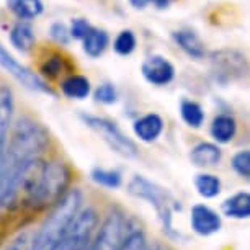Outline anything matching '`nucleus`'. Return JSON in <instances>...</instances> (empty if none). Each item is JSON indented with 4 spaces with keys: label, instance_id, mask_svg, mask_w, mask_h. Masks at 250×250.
<instances>
[{
    "label": "nucleus",
    "instance_id": "423d86ee",
    "mask_svg": "<svg viewBox=\"0 0 250 250\" xmlns=\"http://www.w3.org/2000/svg\"><path fill=\"white\" fill-rule=\"evenodd\" d=\"M98 226V213L93 208L82 209L67 234L53 250H88Z\"/></svg>",
    "mask_w": 250,
    "mask_h": 250
},
{
    "label": "nucleus",
    "instance_id": "412c9836",
    "mask_svg": "<svg viewBox=\"0 0 250 250\" xmlns=\"http://www.w3.org/2000/svg\"><path fill=\"white\" fill-rule=\"evenodd\" d=\"M61 90L67 98L72 100H83L90 95V82L83 75H69L67 79L62 80Z\"/></svg>",
    "mask_w": 250,
    "mask_h": 250
},
{
    "label": "nucleus",
    "instance_id": "4468645a",
    "mask_svg": "<svg viewBox=\"0 0 250 250\" xmlns=\"http://www.w3.org/2000/svg\"><path fill=\"white\" fill-rule=\"evenodd\" d=\"M223 159V150L218 147V144L213 143H198L190 152V160L196 167H216Z\"/></svg>",
    "mask_w": 250,
    "mask_h": 250
},
{
    "label": "nucleus",
    "instance_id": "f704fd0d",
    "mask_svg": "<svg viewBox=\"0 0 250 250\" xmlns=\"http://www.w3.org/2000/svg\"><path fill=\"white\" fill-rule=\"evenodd\" d=\"M0 177H2V168H0Z\"/></svg>",
    "mask_w": 250,
    "mask_h": 250
},
{
    "label": "nucleus",
    "instance_id": "2eb2a0df",
    "mask_svg": "<svg viewBox=\"0 0 250 250\" xmlns=\"http://www.w3.org/2000/svg\"><path fill=\"white\" fill-rule=\"evenodd\" d=\"M223 214L230 219H250V193L239 191L224 200Z\"/></svg>",
    "mask_w": 250,
    "mask_h": 250
},
{
    "label": "nucleus",
    "instance_id": "ddd939ff",
    "mask_svg": "<svg viewBox=\"0 0 250 250\" xmlns=\"http://www.w3.org/2000/svg\"><path fill=\"white\" fill-rule=\"evenodd\" d=\"M213 64L216 67V72L221 75H240L245 70V58L237 54L235 51H221L213 56Z\"/></svg>",
    "mask_w": 250,
    "mask_h": 250
},
{
    "label": "nucleus",
    "instance_id": "6e6552de",
    "mask_svg": "<svg viewBox=\"0 0 250 250\" xmlns=\"http://www.w3.org/2000/svg\"><path fill=\"white\" fill-rule=\"evenodd\" d=\"M0 67L5 70L10 77L15 79L20 85L28 88V90L54 95V92L51 90V87L40 77V75L33 72L31 69H28L26 65L18 62V61L8 53L5 46H2V44H0Z\"/></svg>",
    "mask_w": 250,
    "mask_h": 250
},
{
    "label": "nucleus",
    "instance_id": "c85d7f7f",
    "mask_svg": "<svg viewBox=\"0 0 250 250\" xmlns=\"http://www.w3.org/2000/svg\"><path fill=\"white\" fill-rule=\"evenodd\" d=\"M31 239L28 230H20L15 237L10 239V242H7L3 250H31Z\"/></svg>",
    "mask_w": 250,
    "mask_h": 250
},
{
    "label": "nucleus",
    "instance_id": "2f4dec72",
    "mask_svg": "<svg viewBox=\"0 0 250 250\" xmlns=\"http://www.w3.org/2000/svg\"><path fill=\"white\" fill-rule=\"evenodd\" d=\"M129 3L134 8H138V10H143V8L149 7V5H154L155 8L164 10V8H167L170 5V0H129Z\"/></svg>",
    "mask_w": 250,
    "mask_h": 250
},
{
    "label": "nucleus",
    "instance_id": "dca6fc26",
    "mask_svg": "<svg viewBox=\"0 0 250 250\" xmlns=\"http://www.w3.org/2000/svg\"><path fill=\"white\" fill-rule=\"evenodd\" d=\"M173 41L178 44L183 53L188 54L193 59H201L205 58L206 49H205V43L201 41V38L196 35L195 31L190 30H180L173 33Z\"/></svg>",
    "mask_w": 250,
    "mask_h": 250
},
{
    "label": "nucleus",
    "instance_id": "0eeeda50",
    "mask_svg": "<svg viewBox=\"0 0 250 250\" xmlns=\"http://www.w3.org/2000/svg\"><path fill=\"white\" fill-rule=\"evenodd\" d=\"M128 221L121 209H111L95 230L88 250H118L126 237Z\"/></svg>",
    "mask_w": 250,
    "mask_h": 250
},
{
    "label": "nucleus",
    "instance_id": "bb28decb",
    "mask_svg": "<svg viewBox=\"0 0 250 250\" xmlns=\"http://www.w3.org/2000/svg\"><path fill=\"white\" fill-rule=\"evenodd\" d=\"M230 165H232L234 172L237 173V175L250 180V149L240 150V152L235 154Z\"/></svg>",
    "mask_w": 250,
    "mask_h": 250
},
{
    "label": "nucleus",
    "instance_id": "a211bd4d",
    "mask_svg": "<svg viewBox=\"0 0 250 250\" xmlns=\"http://www.w3.org/2000/svg\"><path fill=\"white\" fill-rule=\"evenodd\" d=\"M108 44H110V36L105 30H98V28H90L85 38L82 40V46H83V53L90 58H100V56L105 53Z\"/></svg>",
    "mask_w": 250,
    "mask_h": 250
},
{
    "label": "nucleus",
    "instance_id": "393cba45",
    "mask_svg": "<svg viewBox=\"0 0 250 250\" xmlns=\"http://www.w3.org/2000/svg\"><path fill=\"white\" fill-rule=\"evenodd\" d=\"M113 49L120 56H129L136 49V36L131 30H123L120 35L115 38Z\"/></svg>",
    "mask_w": 250,
    "mask_h": 250
},
{
    "label": "nucleus",
    "instance_id": "9d476101",
    "mask_svg": "<svg viewBox=\"0 0 250 250\" xmlns=\"http://www.w3.org/2000/svg\"><path fill=\"white\" fill-rule=\"evenodd\" d=\"M190 226L195 234L208 237V235L218 232L223 226V221H221V216L209 206L195 205L190 213Z\"/></svg>",
    "mask_w": 250,
    "mask_h": 250
},
{
    "label": "nucleus",
    "instance_id": "5701e85b",
    "mask_svg": "<svg viewBox=\"0 0 250 250\" xmlns=\"http://www.w3.org/2000/svg\"><path fill=\"white\" fill-rule=\"evenodd\" d=\"M180 115H182V120L185 121L190 128H200L203 125V121H205V111H203V108L198 105L196 102H191V100L182 102Z\"/></svg>",
    "mask_w": 250,
    "mask_h": 250
},
{
    "label": "nucleus",
    "instance_id": "aec40b11",
    "mask_svg": "<svg viewBox=\"0 0 250 250\" xmlns=\"http://www.w3.org/2000/svg\"><path fill=\"white\" fill-rule=\"evenodd\" d=\"M7 8L18 20L28 21L40 17L44 10V5L41 0H7Z\"/></svg>",
    "mask_w": 250,
    "mask_h": 250
},
{
    "label": "nucleus",
    "instance_id": "f8f14e48",
    "mask_svg": "<svg viewBox=\"0 0 250 250\" xmlns=\"http://www.w3.org/2000/svg\"><path fill=\"white\" fill-rule=\"evenodd\" d=\"M133 129L134 134L139 138V141H143V143H154L162 134L164 121L155 113H147V115L141 116L139 120L134 121Z\"/></svg>",
    "mask_w": 250,
    "mask_h": 250
},
{
    "label": "nucleus",
    "instance_id": "b1692460",
    "mask_svg": "<svg viewBox=\"0 0 250 250\" xmlns=\"http://www.w3.org/2000/svg\"><path fill=\"white\" fill-rule=\"evenodd\" d=\"M92 180L100 187L110 188V190H116L121 187L123 177L118 170H110V168H93L90 173Z\"/></svg>",
    "mask_w": 250,
    "mask_h": 250
},
{
    "label": "nucleus",
    "instance_id": "6ab92c4d",
    "mask_svg": "<svg viewBox=\"0 0 250 250\" xmlns=\"http://www.w3.org/2000/svg\"><path fill=\"white\" fill-rule=\"evenodd\" d=\"M10 43L17 51L20 53H28L31 51V48L36 43L35 33H33V28L30 23L20 20L18 23L13 25L10 30Z\"/></svg>",
    "mask_w": 250,
    "mask_h": 250
},
{
    "label": "nucleus",
    "instance_id": "473e14b6",
    "mask_svg": "<svg viewBox=\"0 0 250 250\" xmlns=\"http://www.w3.org/2000/svg\"><path fill=\"white\" fill-rule=\"evenodd\" d=\"M41 70H43V74L48 75V77H56V75L61 72V59L59 58H51V59H48L43 64Z\"/></svg>",
    "mask_w": 250,
    "mask_h": 250
},
{
    "label": "nucleus",
    "instance_id": "72a5a7b5",
    "mask_svg": "<svg viewBox=\"0 0 250 250\" xmlns=\"http://www.w3.org/2000/svg\"><path fill=\"white\" fill-rule=\"evenodd\" d=\"M5 237H7V228H5V226L0 224V245H2L3 239H5Z\"/></svg>",
    "mask_w": 250,
    "mask_h": 250
},
{
    "label": "nucleus",
    "instance_id": "39448f33",
    "mask_svg": "<svg viewBox=\"0 0 250 250\" xmlns=\"http://www.w3.org/2000/svg\"><path fill=\"white\" fill-rule=\"evenodd\" d=\"M82 121L90 128L93 133H97L100 138L105 141L106 146L116 154L123 155V157L133 159L138 155V147L136 144L126 136L123 131L118 128L116 123H113L106 118L92 116V115H82Z\"/></svg>",
    "mask_w": 250,
    "mask_h": 250
},
{
    "label": "nucleus",
    "instance_id": "cd10ccee",
    "mask_svg": "<svg viewBox=\"0 0 250 250\" xmlns=\"http://www.w3.org/2000/svg\"><path fill=\"white\" fill-rule=\"evenodd\" d=\"M93 97H95L97 102L105 103V105H111V103L116 102L118 93H116V88L113 87L111 83H102L100 87H97Z\"/></svg>",
    "mask_w": 250,
    "mask_h": 250
},
{
    "label": "nucleus",
    "instance_id": "7c9ffc66",
    "mask_svg": "<svg viewBox=\"0 0 250 250\" xmlns=\"http://www.w3.org/2000/svg\"><path fill=\"white\" fill-rule=\"evenodd\" d=\"M90 28H92L90 23L87 20H83V18H74L72 23H70V35H72L74 40L82 41Z\"/></svg>",
    "mask_w": 250,
    "mask_h": 250
},
{
    "label": "nucleus",
    "instance_id": "c756f323",
    "mask_svg": "<svg viewBox=\"0 0 250 250\" xmlns=\"http://www.w3.org/2000/svg\"><path fill=\"white\" fill-rule=\"evenodd\" d=\"M49 35L58 44H67L70 41V28H67L64 23H53L49 28Z\"/></svg>",
    "mask_w": 250,
    "mask_h": 250
},
{
    "label": "nucleus",
    "instance_id": "f257e3e1",
    "mask_svg": "<svg viewBox=\"0 0 250 250\" xmlns=\"http://www.w3.org/2000/svg\"><path fill=\"white\" fill-rule=\"evenodd\" d=\"M83 195L79 188H69L58 203H54L31 239V250H53L67 234L70 226L82 211Z\"/></svg>",
    "mask_w": 250,
    "mask_h": 250
},
{
    "label": "nucleus",
    "instance_id": "f3484780",
    "mask_svg": "<svg viewBox=\"0 0 250 250\" xmlns=\"http://www.w3.org/2000/svg\"><path fill=\"white\" fill-rule=\"evenodd\" d=\"M209 133L218 144H228L237 133V123L230 115H218L211 123Z\"/></svg>",
    "mask_w": 250,
    "mask_h": 250
},
{
    "label": "nucleus",
    "instance_id": "a878e982",
    "mask_svg": "<svg viewBox=\"0 0 250 250\" xmlns=\"http://www.w3.org/2000/svg\"><path fill=\"white\" fill-rule=\"evenodd\" d=\"M118 250H147V239L141 229L129 230Z\"/></svg>",
    "mask_w": 250,
    "mask_h": 250
},
{
    "label": "nucleus",
    "instance_id": "4be33fe9",
    "mask_svg": "<svg viewBox=\"0 0 250 250\" xmlns=\"http://www.w3.org/2000/svg\"><path fill=\"white\" fill-rule=\"evenodd\" d=\"M221 180L213 173H198L195 177V188L198 191V195L211 200L216 198L221 193Z\"/></svg>",
    "mask_w": 250,
    "mask_h": 250
},
{
    "label": "nucleus",
    "instance_id": "f03ea898",
    "mask_svg": "<svg viewBox=\"0 0 250 250\" xmlns=\"http://www.w3.org/2000/svg\"><path fill=\"white\" fill-rule=\"evenodd\" d=\"M49 146V134L41 123L28 116L18 118L8 138L3 162L18 165L33 157H40Z\"/></svg>",
    "mask_w": 250,
    "mask_h": 250
},
{
    "label": "nucleus",
    "instance_id": "7ed1b4c3",
    "mask_svg": "<svg viewBox=\"0 0 250 250\" xmlns=\"http://www.w3.org/2000/svg\"><path fill=\"white\" fill-rule=\"evenodd\" d=\"M128 193L134 198L147 201L150 206H154L164 232L168 237H180V234H177V230L172 226V214L178 208V201L167 190H164L157 183H152L143 175H134L128 183Z\"/></svg>",
    "mask_w": 250,
    "mask_h": 250
},
{
    "label": "nucleus",
    "instance_id": "1a4fd4ad",
    "mask_svg": "<svg viewBox=\"0 0 250 250\" xmlns=\"http://www.w3.org/2000/svg\"><path fill=\"white\" fill-rule=\"evenodd\" d=\"M143 75L149 83L157 87L167 85L170 83L173 77H175V67L172 65V62L164 56H150L143 62Z\"/></svg>",
    "mask_w": 250,
    "mask_h": 250
},
{
    "label": "nucleus",
    "instance_id": "20e7f679",
    "mask_svg": "<svg viewBox=\"0 0 250 250\" xmlns=\"http://www.w3.org/2000/svg\"><path fill=\"white\" fill-rule=\"evenodd\" d=\"M70 182V170L64 162H48L46 168L33 190L25 206L28 209L40 211L48 206H53L65 195Z\"/></svg>",
    "mask_w": 250,
    "mask_h": 250
},
{
    "label": "nucleus",
    "instance_id": "9b49d317",
    "mask_svg": "<svg viewBox=\"0 0 250 250\" xmlns=\"http://www.w3.org/2000/svg\"><path fill=\"white\" fill-rule=\"evenodd\" d=\"M15 113V97L8 85H0V160L5 154Z\"/></svg>",
    "mask_w": 250,
    "mask_h": 250
}]
</instances>
